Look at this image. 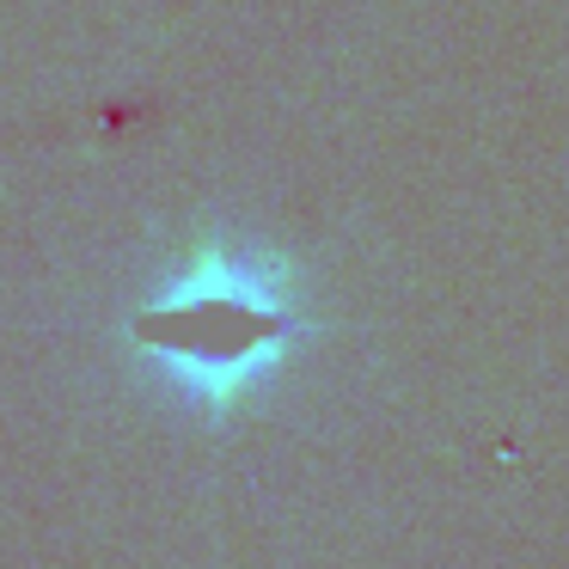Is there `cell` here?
<instances>
[{
  "label": "cell",
  "instance_id": "obj_1",
  "mask_svg": "<svg viewBox=\"0 0 569 569\" xmlns=\"http://www.w3.org/2000/svg\"><path fill=\"white\" fill-rule=\"evenodd\" d=\"M295 331V300L263 263L239 251H197V263L129 319L136 349H148L209 398H233L246 380H258Z\"/></svg>",
  "mask_w": 569,
  "mask_h": 569
}]
</instances>
